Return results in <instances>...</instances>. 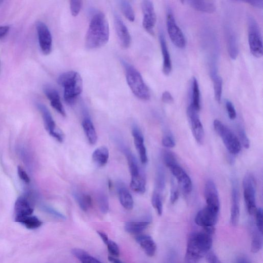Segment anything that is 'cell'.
<instances>
[{"label": "cell", "mask_w": 263, "mask_h": 263, "mask_svg": "<svg viewBox=\"0 0 263 263\" xmlns=\"http://www.w3.org/2000/svg\"><path fill=\"white\" fill-rule=\"evenodd\" d=\"M142 8L144 16V28L150 34L153 35L157 23V15L154 3L151 1L146 0L142 2Z\"/></svg>", "instance_id": "8fae6325"}, {"label": "cell", "mask_w": 263, "mask_h": 263, "mask_svg": "<svg viewBox=\"0 0 263 263\" xmlns=\"http://www.w3.org/2000/svg\"><path fill=\"white\" fill-rule=\"evenodd\" d=\"M109 36L107 18L102 12L96 13L92 18L86 34V48L89 50L101 48L108 43Z\"/></svg>", "instance_id": "6da1fadb"}, {"label": "cell", "mask_w": 263, "mask_h": 263, "mask_svg": "<svg viewBox=\"0 0 263 263\" xmlns=\"http://www.w3.org/2000/svg\"><path fill=\"white\" fill-rule=\"evenodd\" d=\"M252 233L251 251L253 253H257L261 251L263 246L262 233L256 227L254 229Z\"/></svg>", "instance_id": "e575fe53"}, {"label": "cell", "mask_w": 263, "mask_h": 263, "mask_svg": "<svg viewBox=\"0 0 263 263\" xmlns=\"http://www.w3.org/2000/svg\"><path fill=\"white\" fill-rule=\"evenodd\" d=\"M108 150L104 146L96 149L92 155L93 161L99 167H103V166L105 165L108 161Z\"/></svg>", "instance_id": "484cf974"}, {"label": "cell", "mask_w": 263, "mask_h": 263, "mask_svg": "<svg viewBox=\"0 0 263 263\" xmlns=\"http://www.w3.org/2000/svg\"><path fill=\"white\" fill-rule=\"evenodd\" d=\"M150 225L148 221H128L124 225L125 230L131 234H139Z\"/></svg>", "instance_id": "4dcf8cb0"}, {"label": "cell", "mask_w": 263, "mask_h": 263, "mask_svg": "<svg viewBox=\"0 0 263 263\" xmlns=\"http://www.w3.org/2000/svg\"><path fill=\"white\" fill-rule=\"evenodd\" d=\"M44 92L51 102L52 106L62 116H66L65 109L61 103L60 96L56 90L50 86L45 87Z\"/></svg>", "instance_id": "ffe728a7"}, {"label": "cell", "mask_w": 263, "mask_h": 263, "mask_svg": "<svg viewBox=\"0 0 263 263\" xmlns=\"http://www.w3.org/2000/svg\"><path fill=\"white\" fill-rule=\"evenodd\" d=\"M162 156L163 161L166 166L168 168L170 167L171 166L173 165L178 163L175 156L173 155L172 152L169 151H164Z\"/></svg>", "instance_id": "f35d334b"}, {"label": "cell", "mask_w": 263, "mask_h": 263, "mask_svg": "<svg viewBox=\"0 0 263 263\" xmlns=\"http://www.w3.org/2000/svg\"><path fill=\"white\" fill-rule=\"evenodd\" d=\"M2 2H3V1H0V4H1Z\"/></svg>", "instance_id": "680465c9"}, {"label": "cell", "mask_w": 263, "mask_h": 263, "mask_svg": "<svg viewBox=\"0 0 263 263\" xmlns=\"http://www.w3.org/2000/svg\"><path fill=\"white\" fill-rule=\"evenodd\" d=\"M122 63L125 69L128 84L132 93L141 100H149L151 98L150 92L141 73L129 63L123 61Z\"/></svg>", "instance_id": "277c9868"}, {"label": "cell", "mask_w": 263, "mask_h": 263, "mask_svg": "<svg viewBox=\"0 0 263 263\" xmlns=\"http://www.w3.org/2000/svg\"><path fill=\"white\" fill-rule=\"evenodd\" d=\"M116 32L119 43L124 49H128L131 44V37L127 26L118 14L114 15Z\"/></svg>", "instance_id": "2e32d148"}, {"label": "cell", "mask_w": 263, "mask_h": 263, "mask_svg": "<svg viewBox=\"0 0 263 263\" xmlns=\"http://www.w3.org/2000/svg\"><path fill=\"white\" fill-rule=\"evenodd\" d=\"M198 111L201 109L200 90L198 81L196 78L193 77L191 85V101L190 105Z\"/></svg>", "instance_id": "4316f807"}, {"label": "cell", "mask_w": 263, "mask_h": 263, "mask_svg": "<svg viewBox=\"0 0 263 263\" xmlns=\"http://www.w3.org/2000/svg\"><path fill=\"white\" fill-rule=\"evenodd\" d=\"M159 38L163 58L162 71L164 74L169 75L172 71V62L165 38L162 32L159 33Z\"/></svg>", "instance_id": "d6986e66"}, {"label": "cell", "mask_w": 263, "mask_h": 263, "mask_svg": "<svg viewBox=\"0 0 263 263\" xmlns=\"http://www.w3.org/2000/svg\"><path fill=\"white\" fill-rule=\"evenodd\" d=\"M82 125L89 143L91 145L95 144L98 141V135L91 120L89 118H85L82 121Z\"/></svg>", "instance_id": "f1b7e54d"}, {"label": "cell", "mask_w": 263, "mask_h": 263, "mask_svg": "<svg viewBox=\"0 0 263 263\" xmlns=\"http://www.w3.org/2000/svg\"><path fill=\"white\" fill-rule=\"evenodd\" d=\"M245 2L255 7L261 9H262L263 7V0H249V1H246Z\"/></svg>", "instance_id": "816d5d0a"}, {"label": "cell", "mask_w": 263, "mask_h": 263, "mask_svg": "<svg viewBox=\"0 0 263 263\" xmlns=\"http://www.w3.org/2000/svg\"><path fill=\"white\" fill-rule=\"evenodd\" d=\"M97 199H98L99 206L101 212L104 214L107 213L109 210V203L105 194L103 192H100Z\"/></svg>", "instance_id": "8d00e7d4"}, {"label": "cell", "mask_w": 263, "mask_h": 263, "mask_svg": "<svg viewBox=\"0 0 263 263\" xmlns=\"http://www.w3.org/2000/svg\"><path fill=\"white\" fill-rule=\"evenodd\" d=\"M248 43L251 52L254 57L261 58L263 56V40L259 26L256 19L249 16L248 20Z\"/></svg>", "instance_id": "8992f818"}, {"label": "cell", "mask_w": 263, "mask_h": 263, "mask_svg": "<svg viewBox=\"0 0 263 263\" xmlns=\"http://www.w3.org/2000/svg\"><path fill=\"white\" fill-rule=\"evenodd\" d=\"M244 197L248 212L254 215L257 211L256 202V181L251 173H247L243 179Z\"/></svg>", "instance_id": "52a82bcc"}, {"label": "cell", "mask_w": 263, "mask_h": 263, "mask_svg": "<svg viewBox=\"0 0 263 263\" xmlns=\"http://www.w3.org/2000/svg\"><path fill=\"white\" fill-rule=\"evenodd\" d=\"M15 211L16 217H23L32 215L34 212L33 208L28 201L24 197H19L15 205Z\"/></svg>", "instance_id": "cb8c5ba5"}, {"label": "cell", "mask_w": 263, "mask_h": 263, "mask_svg": "<svg viewBox=\"0 0 263 263\" xmlns=\"http://www.w3.org/2000/svg\"><path fill=\"white\" fill-rule=\"evenodd\" d=\"M119 5L124 16L129 21L134 22L135 19V15L131 4L127 1H120Z\"/></svg>", "instance_id": "d590c367"}, {"label": "cell", "mask_w": 263, "mask_h": 263, "mask_svg": "<svg viewBox=\"0 0 263 263\" xmlns=\"http://www.w3.org/2000/svg\"><path fill=\"white\" fill-rule=\"evenodd\" d=\"M98 233L99 235V236L102 239L105 245H107L108 242V240H109L107 235L105 232H102V231H98Z\"/></svg>", "instance_id": "db71d44e"}, {"label": "cell", "mask_w": 263, "mask_h": 263, "mask_svg": "<svg viewBox=\"0 0 263 263\" xmlns=\"http://www.w3.org/2000/svg\"><path fill=\"white\" fill-rule=\"evenodd\" d=\"M256 227L261 233H263V210L259 209L256 212Z\"/></svg>", "instance_id": "7bdbcfd3"}, {"label": "cell", "mask_w": 263, "mask_h": 263, "mask_svg": "<svg viewBox=\"0 0 263 263\" xmlns=\"http://www.w3.org/2000/svg\"><path fill=\"white\" fill-rule=\"evenodd\" d=\"M111 186H112V183L111 182H110V181H108V187L109 188H111Z\"/></svg>", "instance_id": "6f0895ef"}, {"label": "cell", "mask_w": 263, "mask_h": 263, "mask_svg": "<svg viewBox=\"0 0 263 263\" xmlns=\"http://www.w3.org/2000/svg\"><path fill=\"white\" fill-rule=\"evenodd\" d=\"M204 195L207 206L211 209L219 211L220 202L217 188L212 180H209L206 184Z\"/></svg>", "instance_id": "5bb4252c"}, {"label": "cell", "mask_w": 263, "mask_h": 263, "mask_svg": "<svg viewBox=\"0 0 263 263\" xmlns=\"http://www.w3.org/2000/svg\"><path fill=\"white\" fill-rule=\"evenodd\" d=\"M36 28L41 50L44 54L48 55L52 50L53 40L51 32L47 25L41 21L37 23Z\"/></svg>", "instance_id": "7c38bea8"}, {"label": "cell", "mask_w": 263, "mask_h": 263, "mask_svg": "<svg viewBox=\"0 0 263 263\" xmlns=\"http://www.w3.org/2000/svg\"><path fill=\"white\" fill-rule=\"evenodd\" d=\"M179 197V192L175 184L173 181L171 183L170 201L172 204L176 203Z\"/></svg>", "instance_id": "7dc6e473"}, {"label": "cell", "mask_w": 263, "mask_h": 263, "mask_svg": "<svg viewBox=\"0 0 263 263\" xmlns=\"http://www.w3.org/2000/svg\"><path fill=\"white\" fill-rule=\"evenodd\" d=\"M164 176L162 170H158L157 176V185L159 190H162L164 188Z\"/></svg>", "instance_id": "f6af8a7d"}, {"label": "cell", "mask_w": 263, "mask_h": 263, "mask_svg": "<svg viewBox=\"0 0 263 263\" xmlns=\"http://www.w3.org/2000/svg\"><path fill=\"white\" fill-rule=\"evenodd\" d=\"M9 27L8 26H0V39L4 37L9 31Z\"/></svg>", "instance_id": "f5cc1de1"}, {"label": "cell", "mask_w": 263, "mask_h": 263, "mask_svg": "<svg viewBox=\"0 0 263 263\" xmlns=\"http://www.w3.org/2000/svg\"><path fill=\"white\" fill-rule=\"evenodd\" d=\"M213 81L214 96L215 100L219 103L221 101V94H222L223 80L219 76L215 73L211 74Z\"/></svg>", "instance_id": "836d02e7"}, {"label": "cell", "mask_w": 263, "mask_h": 263, "mask_svg": "<svg viewBox=\"0 0 263 263\" xmlns=\"http://www.w3.org/2000/svg\"><path fill=\"white\" fill-rule=\"evenodd\" d=\"M227 47L231 58L232 59H236L238 55L237 40L233 33L231 32H229L227 35Z\"/></svg>", "instance_id": "d6a6232c"}, {"label": "cell", "mask_w": 263, "mask_h": 263, "mask_svg": "<svg viewBox=\"0 0 263 263\" xmlns=\"http://www.w3.org/2000/svg\"><path fill=\"white\" fill-rule=\"evenodd\" d=\"M83 2L80 0H74L70 1V10L71 14L74 17H76L79 15L82 7Z\"/></svg>", "instance_id": "ab89813d"}, {"label": "cell", "mask_w": 263, "mask_h": 263, "mask_svg": "<svg viewBox=\"0 0 263 263\" xmlns=\"http://www.w3.org/2000/svg\"><path fill=\"white\" fill-rule=\"evenodd\" d=\"M74 197L83 211H87L92 207V198L87 194L76 192L74 193Z\"/></svg>", "instance_id": "f546056e"}, {"label": "cell", "mask_w": 263, "mask_h": 263, "mask_svg": "<svg viewBox=\"0 0 263 263\" xmlns=\"http://www.w3.org/2000/svg\"><path fill=\"white\" fill-rule=\"evenodd\" d=\"M38 108L42 115L45 128L50 135L59 142H63L64 135L59 129L57 128L56 123H55L48 108L41 104H38Z\"/></svg>", "instance_id": "30bf717a"}, {"label": "cell", "mask_w": 263, "mask_h": 263, "mask_svg": "<svg viewBox=\"0 0 263 263\" xmlns=\"http://www.w3.org/2000/svg\"><path fill=\"white\" fill-rule=\"evenodd\" d=\"M108 261L111 263H123L122 262L119 260L115 258L114 257L111 256L108 257Z\"/></svg>", "instance_id": "11a10c76"}, {"label": "cell", "mask_w": 263, "mask_h": 263, "mask_svg": "<svg viewBox=\"0 0 263 263\" xmlns=\"http://www.w3.org/2000/svg\"><path fill=\"white\" fill-rule=\"evenodd\" d=\"M226 109L229 118L234 120L237 117V112L232 103L227 101L226 103Z\"/></svg>", "instance_id": "ee69618b"}, {"label": "cell", "mask_w": 263, "mask_h": 263, "mask_svg": "<svg viewBox=\"0 0 263 263\" xmlns=\"http://www.w3.org/2000/svg\"><path fill=\"white\" fill-rule=\"evenodd\" d=\"M152 204L157 210L158 214L161 216L163 212V205L160 193L158 191H155L152 196Z\"/></svg>", "instance_id": "74e56055"}, {"label": "cell", "mask_w": 263, "mask_h": 263, "mask_svg": "<svg viewBox=\"0 0 263 263\" xmlns=\"http://www.w3.org/2000/svg\"><path fill=\"white\" fill-rule=\"evenodd\" d=\"M161 99L162 102L165 104H170L174 102L172 95L168 91H165L162 93Z\"/></svg>", "instance_id": "681fc988"}, {"label": "cell", "mask_w": 263, "mask_h": 263, "mask_svg": "<svg viewBox=\"0 0 263 263\" xmlns=\"http://www.w3.org/2000/svg\"><path fill=\"white\" fill-rule=\"evenodd\" d=\"M213 125L215 131L223 140L229 153L233 155L239 154L242 149V145L236 135L217 119L214 120Z\"/></svg>", "instance_id": "5b68a950"}, {"label": "cell", "mask_w": 263, "mask_h": 263, "mask_svg": "<svg viewBox=\"0 0 263 263\" xmlns=\"http://www.w3.org/2000/svg\"><path fill=\"white\" fill-rule=\"evenodd\" d=\"M167 27L169 37L173 44L179 49H183L186 46V40L181 29L177 25L170 8L167 12Z\"/></svg>", "instance_id": "ba28073f"}, {"label": "cell", "mask_w": 263, "mask_h": 263, "mask_svg": "<svg viewBox=\"0 0 263 263\" xmlns=\"http://www.w3.org/2000/svg\"><path fill=\"white\" fill-rule=\"evenodd\" d=\"M18 173L20 178L26 183H30V178L26 171L20 166L18 167Z\"/></svg>", "instance_id": "c3c4849f"}, {"label": "cell", "mask_w": 263, "mask_h": 263, "mask_svg": "<svg viewBox=\"0 0 263 263\" xmlns=\"http://www.w3.org/2000/svg\"><path fill=\"white\" fill-rule=\"evenodd\" d=\"M135 240L148 256L151 257L155 255L157 246L154 239L150 235H138Z\"/></svg>", "instance_id": "44dd1931"}, {"label": "cell", "mask_w": 263, "mask_h": 263, "mask_svg": "<svg viewBox=\"0 0 263 263\" xmlns=\"http://www.w3.org/2000/svg\"><path fill=\"white\" fill-rule=\"evenodd\" d=\"M199 112L195 108L189 105L187 109V115L191 130L197 142L202 145L204 141L205 132Z\"/></svg>", "instance_id": "9c48e42d"}, {"label": "cell", "mask_w": 263, "mask_h": 263, "mask_svg": "<svg viewBox=\"0 0 263 263\" xmlns=\"http://www.w3.org/2000/svg\"><path fill=\"white\" fill-rule=\"evenodd\" d=\"M185 2L193 9L201 12L213 13L216 9V5L212 1L191 0V1H185Z\"/></svg>", "instance_id": "d4e9b609"}, {"label": "cell", "mask_w": 263, "mask_h": 263, "mask_svg": "<svg viewBox=\"0 0 263 263\" xmlns=\"http://www.w3.org/2000/svg\"><path fill=\"white\" fill-rule=\"evenodd\" d=\"M237 263H252L250 261L244 257L239 258L237 262Z\"/></svg>", "instance_id": "9f6ffc18"}, {"label": "cell", "mask_w": 263, "mask_h": 263, "mask_svg": "<svg viewBox=\"0 0 263 263\" xmlns=\"http://www.w3.org/2000/svg\"><path fill=\"white\" fill-rule=\"evenodd\" d=\"M240 215L239 192L236 187L232 191V206L231 210V224L233 226L238 225Z\"/></svg>", "instance_id": "603a6c76"}, {"label": "cell", "mask_w": 263, "mask_h": 263, "mask_svg": "<svg viewBox=\"0 0 263 263\" xmlns=\"http://www.w3.org/2000/svg\"><path fill=\"white\" fill-rule=\"evenodd\" d=\"M212 235L205 231L190 234L187 242L186 263H198L210 252L213 245Z\"/></svg>", "instance_id": "7a4b0ae2"}, {"label": "cell", "mask_w": 263, "mask_h": 263, "mask_svg": "<svg viewBox=\"0 0 263 263\" xmlns=\"http://www.w3.org/2000/svg\"><path fill=\"white\" fill-rule=\"evenodd\" d=\"M238 133L241 144H242L245 148L249 149L251 145L250 141H249L245 132L242 129H240L239 130Z\"/></svg>", "instance_id": "b9f144b4"}, {"label": "cell", "mask_w": 263, "mask_h": 263, "mask_svg": "<svg viewBox=\"0 0 263 263\" xmlns=\"http://www.w3.org/2000/svg\"><path fill=\"white\" fill-rule=\"evenodd\" d=\"M122 151L125 155L131 175V182L140 181L145 179L144 174L138 164L137 159L132 152L126 147L122 148Z\"/></svg>", "instance_id": "e0dca14e"}, {"label": "cell", "mask_w": 263, "mask_h": 263, "mask_svg": "<svg viewBox=\"0 0 263 263\" xmlns=\"http://www.w3.org/2000/svg\"><path fill=\"white\" fill-rule=\"evenodd\" d=\"M206 259L209 263H221L216 255L213 252H209L206 255Z\"/></svg>", "instance_id": "f907efd6"}, {"label": "cell", "mask_w": 263, "mask_h": 263, "mask_svg": "<svg viewBox=\"0 0 263 263\" xmlns=\"http://www.w3.org/2000/svg\"><path fill=\"white\" fill-rule=\"evenodd\" d=\"M58 83L63 88L65 102L70 105L75 104L83 90L80 75L75 71L65 72L59 77Z\"/></svg>", "instance_id": "3957f363"}, {"label": "cell", "mask_w": 263, "mask_h": 263, "mask_svg": "<svg viewBox=\"0 0 263 263\" xmlns=\"http://www.w3.org/2000/svg\"><path fill=\"white\" fill-rule=\"evenodd\" d=\"M132 135L135 147L139 154L142 163L146 164L148 162L147 150L144 144V138L140 130L134 126L132 129Z\"/></svg>", "instance_id": "ac0fdd59"}, {"label": "cell", "mask_w": 263, "mask_h": 263, "mask_svg": "<svg viewBox=\"0 0 263 263\" xmlns=\"http://www.w3.org/2000/svg\"><path fill=\"white\" fill-rule=\"evenodd\" d=\"M219 212L207 206L196 215V223L204 229L213 227L217 223Z\"/></svg>", "instance_id": "4fadbf2b"}, {"label": "cell", "mask_w": 263, "mask_h": 263, "mask_svg": "<svg viewBox=\"0 0 263 263\" xmlns=\"http://www.w3.org/2000/svg\"><path fill=\"white\" fill-rule=\"evenodd\" d=\"M72 253L81 263H102L99 260L80 249H73Z\"/></svg>", "instance_id": "1f68e13d"}, {"label": "cell", "mask_w": 263, "mask_h": 263, "mask_svg": "<svg viewBox=\"0 0 263 263\" xmlns=\"http://www.w3.org/2000/svg\"><path fill=\"white\" fill-rule=\"evenodd\" d=\"M162 144L163 146L168 148H174L176 145L173 138L169 135H165L163 137Z\"/></svg>", "instance_id": "bcb514c9"}, {"label": "cell", "mask_w": 263, "mask_h": 263, "mask_svg": "<svg viewBox=\"0 0 263 263\" xmlns=\"http://www.w3.org/2000/svg\"><path fill=\"white\" fill-rule=\"evenodd\" d=\"M169 168L184 191L187 194L191 193L193 189L192 183L185 171L178 163Z\"/></svg>", "instance_id": "9a60e30c"}, {"label": "cell", "mask_w": 263, "mask_h": 263, "mask_svg": "<svg viewBox=\"0 0 263 263\" xmlns=\"http://www.w3.org/2000/svg\"><path fill=\"white\" fill-rule=\"evenodd\" d=\"M16 222L23 225L29 229H35L43 225V222L37 217L32 215L15 217Z\"/></svg>", "instance_id": "83f0119b"}, {"label": "cell", "mask_w": 263, "mask_h": 263, "mask_svg": "<svg viewBox=\"0 0 263 263\" xmlns=\"http://www.w3.org/2000/svg\"><path fill=\"white\" fill-rule=\"evenodd\" d=\"M117 190L121 205L127 210H132L134 206V201L131 193L126 186L121 182H118L117 183Z\"/></svg>", "instance_id": "7402d4cb"}, {"label": "cell", "mask_w": 263, "mask_h": 263, "mask_svg": "<svg viewBox=\"0 0 263 263\" xmlns=\"http://www.w3.org/2000/svg\"><path fill=\"white\" fill-rule=\"evenodd\" d=\"M107 249L110 255L114 257H118L120 254V250L118 245L112 240H108L107 244Z\"/></svg>", "instance_id": "60d3db41"}]
</instances>
